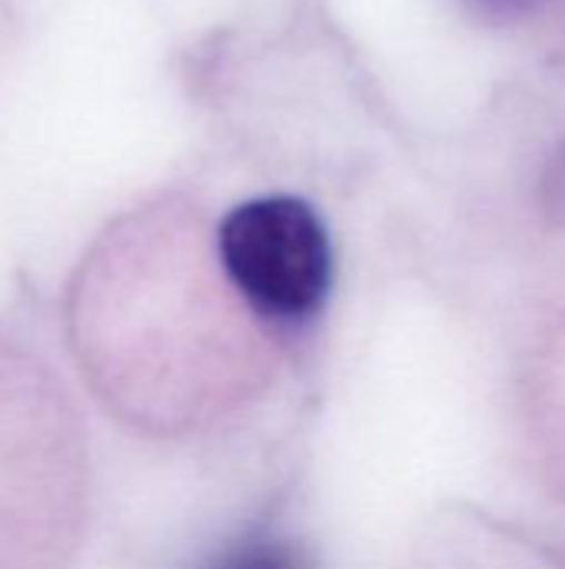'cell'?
<instances>
[{
  "label": "cell",
  "mask_w": 565,
  "mask_h": 569,
  "mask_svg": "<svg viewBox=\"0 0 565 569\" xmlns=\"http://www.w3.org/2000/svg\"><path fill=\"white\" fill-rule=\"evenodd\" d=\"M210 569H300L296 550L276 537H253L226 550Z\"/></svg>",
  "instance_id": "2"
},
{
  "label": "cell",
  "mask_w": 565,
  "mask_h": 569,
  "mask_svg": "<svg viewBox=\"0 0 565 569\" xmlns=\"http://www.w3.org/2000/svg\"><path fill=\"white\" fill-rule=\"evenodd\" d=\"M220 263L243 303L273 323L310 320L333 280L320 217L296 197H263L220 223Z\"/></svg>",
  "instance_id": "1"
}]
</instances>
